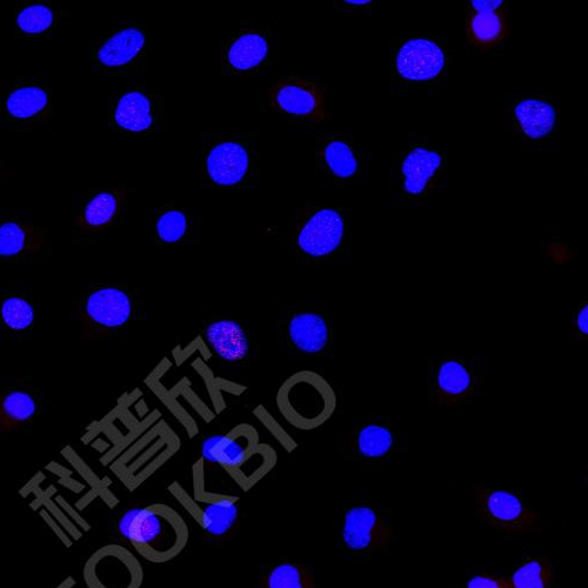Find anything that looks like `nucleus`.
<instances>
[{"mask_svg": "<svg viewBox=\"0 0 588 588\" xmlns=\"http://www.w3.org/2000/svg\"><path fill=\"white\" fill-rule=\"evenodd\" d=\"M118 532L140 557L153 564L176 559L190 538L184 518L165 504L126 511L118 521Z\"/></svg>", "mask_w": 588, "mask_h": 588, "instance_id": "nucleus-1", "label": "nucleus"}, {"mask_svg": "<svg viewBox=\"0 0 588 588\" xmlns=\"http://www.w3.org/2000/svg\"><path fill=\"white\" fill-rule=\"evenodd\" d=\"M277 407L286 422L300 431L324 425L337 407V397L327 380L314 371H298L277 392Z\"/></svg>", "mask_w": 588, "mask_h": 588, "instance_id": "nucleus-2", "label": "nucleus"}, {"mask_svg": "<svg viewBox=\"0 0 588 588\" xmlns=\"http://www.w3.org/2000/svg\"><path fill=\"white\" fill-rule=\"evenodd\" d=\"M203 476L204 460L200 459L193 467L195 489L192 496L178 483L170 485L169 491L197 521L206 539L224 541L236 533L240 524V499L206 491Z\"/></svg>", "mask_w": 588, "mask_h": 588, "instance_id": "nucleus-3", "label": "nucleus"}, {"mask_svg": "<svg viewBox=\"0 0 588 588\" xmlns=\"http://www.w3.org/2000/svg\"><path fill=\"white\" fill-rule=\"evenodd\" d=\"M88 588H140L144 570L138 558L123 545L109 544L91 554L84 565Z\"/></svg>", "mask_w": 588, "mask_h": 588, "instance_id": "nucleus-4", "label": "nucleus"}, {"mask_svg": "<svg viewBox=\"0 0 588 588\" xmlns=\"http://www.w3.org/2000/svg\"><path fill=\"white\" fill-rule=\"evenodd\" d=\"M473 500L479 517L494 529L512 534L533 533L538 530L539 513L525 506L510 492L477 489Z\"/></svg>", "mask_w": 588, "mask_h": 588, "instance_id": "nucleus-5", "label": "nucleus"}, {"mask_svg": "<svg viewBox=\"0 0 588 588\" xmlns=\"http://www.w3.org/2000/svg\"><path fill=\"white\" fill-rule=\"evenodd\" d=\"M133 303L128 292L115 286L100 287L85 300L80 320L88 338L103 337L130 322Z\"/></svg>", "mask_w": 588, "mask_h": 588, "instance_id": "nucleus-6", "label": "nucleus"}, {"mask_svg": "<svg viewBox=\"0 0 588 588\" xmlns=\"http://www.w3.org/2000/svg\"><path fill=\"white\" fill-rule=\"evenodd\" d=\"M478 386L471 367L457 358H445L434 366L431 390L434 404L440 410H451L464 404Z\"/></svg>", "mask_w": 588, "mask_h": 588, "instance_id": "nucleus-7", "label": "nucleus"}, {"mask_svg": "<svg viewBox=\"0 0 588 588\" xmlns=\"http://www.w3.org/2000/svg\"><path fill=\"white\" fill-rule=\"evenodd\" d=\"M345 223L340 213L330 209L314 212L300 227L296 243L305 256L322 259L336 252L343 243Z\"/></svg>", "mask_w": 588, "mask_h": 588, "instance_id": "nucleus-8", "label": "nucleus"}, {"mask_svg": "<svg viewBox=\"0 0 588 588\" xmlns=\"http://www.w3.org/2000/svg\"><path fill=\"white\" fill-rule=\"evenodd\" d=\"M258 446L257 431L249 424H242L223 436L206 439L202 446V459L223 467L231 476L249 460Z\"/></svg>", "mask_w": 588, "mask_h": 588, "instance_id": "nucleus-9", "label": "nucleus"}, {"mask_svg": "<svg viewBox=\"0 0 588 588\" xmlns=\"http://www.w3.org/2000/svg\"><path fill=\"white\" fill-rule=\"evenodd\" d=\"M343 540L356 552H385L390 549L392 530L370 507H353L345 514Z\"/></svg>", "mask_w": 588, "mask_h": 588, "instance_id": "nucleus-10", "label": "nucleus"}, {"mask_svg": "<svg viewBox=\"0 0 588 588\" xmlns=\"http://www.w3.org/2000/svg\"><path fill=\"white\" fill-rule=\"evenodd\" d=\"M273 108L286 115L322 120L324 118V97L316 84L297 77L279 80L270 91Z\"/></svg>", "mask_w": 588, "mask_h": 588, "instance_id": "nucleus-11", "label": "nucleus"}, {"mask_svg": "<svg viewBox=\"0 0 588 588\" xmlns=\"http://www.w3.org/2000/svg\"><path fill=\"white\" fill-rule=\"evenodd\" d=\"M251 158L244 144L223 140L213 145L205 159V171L210 182L223 187L243 182L250 171Z\"/></svg>", "mask_w": 588, "mask_h": 588, "instance_id": "nucleus-12", "label": "nucleus"}, {"mask_svg": "<svg viewBox=\"0 0 588 588\" xmlns=\"http://www.w3.org/2000/svg\"><path fill=\"white\" fill-rule=\"evenodd\" d=\"M445 66V55L436 43L414 39L403 45L397 58L399 75L412 82L436 78Z\"/></svg>", "mask_w": 588, "mask_h": 588, "instance_id": "nucleus-13", "label": "nucleus"}, {"mask_svg": "<svg viewBox=\"0 0 588 588\" xmlns=\"http://www.w3.org/2000/svg\"><path fill=\"white\" fill-rule=\"evenodd\" d=\"M287 339L294 350L306 356H318L331 342L329 319L316 311L293 313L287 322Z\"/></svg>", "mask_w": 588, "mask_h": 588, "instance_id": "nucleus-14", "label": "nucleus"}, {"mask_svg": "<svg viewBox=\"0 0 588 588\" xmlns=\"http://www.w3.org/2000/svg\"><path fill=\"white\" fill-rule=\"evenodd\" d=\"M269 55L270 42L264 33L245 30L225 45L223 64L227 70L243 75L259 69Z\"/></svg>", "mask_w": 588, "mask_h": 588, "instance_id": "nucleus-15", "label": "nucleus"}, {"mask_svg": "<svg viewBox=\"0 0 588 588\" xmlns=\"http://www.w3.org/2000/svg\"><path fill=\"white\" fill-rule=\"evenodd\" d=\"M146 36L137 26H128L113 33L97 50V62L110 70L128 68L145 53Z\"/></svg>", "mask_w": 588, "mask_h": 588, "instance_id": "nucleus-16", "label": "nucleus"}, {"mask_svg": "<svg viewBox=\"0 0 588 588\" xmlns=\"http://www.w3.org/2000/svg\"><path fill=\"white\" fill-rule=\"evenodd\" d=\"M126 198H128V193L124 187L99 192L79 212L75 220L76 226L85 233L108 230L116 222Z\"/></svg>", "mask_w": 588, "mask_h": 588, "instance_id": "nucleus-17", "label": "nucleus"}, {"mask_svg": "<svg viewBox=\"0 0 588 588\" xmlns=\"http://www.w3.org/2000/svg\"><path fill=\"white\" fill-rule=\"evenodd\" d=\"M205 339L217 356L226 363H240L249 356L250 340L242 324L222 319L206 327Z\"/></svg>", "mask_w": 588, "mask_h": 588, "instance_id": "nucleus-18", "label": "nucleus"}, {"mask_svg": "<svg viewBox=\"0 0 588 588\" xmlns=\"http://www.w3.org/2000/svg\"><path fill=\"white\" fill-rule=\"evenodd\" d=\"M48 242L44 230L36 225L24 222L0 225V258L18 259L37 255Z\"/></svg>", "mask_w": 588, "mask_h": 588, "instance_id": "nucleus-19", "label": "nucleus"}, {"mask_svg": "<svg viewBox=\"0 0 588 588\" xmlns=\"http://www.w3.org/2000/svg\"><path fill=\"white\" fill-rule=\"evenodd\" d=\"M113 119L122 130L131 133L147 132L156 122L155 105L143 91L126 92L118 100Z\"/></svg>", "mask_w": 588, "mask_h": 588, "instance_id": "nucleus-20", "label": "nucleus"}, {"mask_svg": "<svg viewBox=\"0 0 588 588\" xmlns=\"http://www.w3.org/2000/svg\"><path fill=\"white\" fill-rule=\"evenodd\" d=\"M6 112L20 122H38L49 118L52 113L51 100L40 86H22L12 91L5 103Z\"/></svg>", "mask_w": 588, "mask_h": 588, "instance_id": "nucleus-21", "label": "nucleus"}, {"mask_svg": "<svg viewBox=\"0 0 588 588\" xmlns=\"http://www.w3.org/2000/svg\"><path fill=\"white\" fill-rule=\"evenodd\" d=\"M514 115L518 119L521 130L532 139L549 136L556 126V110L543 100H523L514 109Z\"/></svg>", "mask_w": 588, "mask_h": 588, "instance_id": "nucleus-22", "label": "nucleus"}, {"mask_svg": "<svg viewBox=\"0 0 588 588\" xmlns=\"http://www.w3.org/2000/svg\"><path fill=\"white\" fill-rule=\"evenodd\" d=\"M441 165V157L437 152H432L423 147H417L409 153L403 163V175L405 177L404 189L410 195H419L436 175Z\"/></svg>", "mask_w": 588, "mask_h": 588, "instance_id": "nucleus-23", "label": "nucleus"}, {"mask_svg": "<svg viewBox=\"0 0 588 588\" xmlns=\"http://www.w3.org/2000/svg\"><path fill=\"white\" fill-rule=\"evenodd\" d=\"M396 443V436L389 426L378 423L365 424L354 434L353 449L359 457L374 460L389 456Z\"/></svg>", "mask_w": 588, "mask_h": 588, "instance_id": "nucleus-24", "label": "nucleus"}, {"mask_svg": "<svg viewBox=\"0 0 588 588\" xmlns=\"http://www.w3.org/2000/svg\"><path fill=\"white\" fill-rule=\"evenodd\" d=\"M37 405L29 393L15 391L0 398V432L17 431L35 416Z\"/></svg>", "mask_w": 588, "mask_h": 588, "instance_id": "nucleus-25", "label": "nucleus"}, {"mask_svg": "<svg viewBox=\"0 0 588 588\" xmlns=\"http://www.w3.org/2000/svg\"><path fill=\"white\" fill-rule=\"evenodd\" d=\"M316 578L309 566L283 563L273 566L259 580L258 588H316Z\"/></svg>", "mask_w": 588, "mask_h": 588, "instance_id": "nucleus-26", "label": "nucleus"}, {"mask_svg": "<svg viewBox=\"0 0 588 588\" xmlns=\"http://www.w3.org/2000/svg\"><path fill=\"white\" fill-rule=\"evenodd\" d=\"M276 461V452L269 445L259 444L256 452L231 477L243 490H250L275 467Z\"/></svg>", "mask_w": 588, "mask_h": 588, "instance_id": "nucleus-27", "label": "nucleus"}, {"mask_svg": "<svg viewBox=\"0 0 588 588\" xmlns=\"http://www.w3.org/2000/svg\"><path fill=\"white\" fill-rule=\"evenodd\" d=\"M59 18V12L50 5L37 3L19 10L16 25L25 35L37 36L49 31Z\"/></svg>", "mask_w": 588, "mask_h": 588, "instance_id": "nucleus-28", "label": "nucleus"}, {"mask_svg": "<svg viewBox=\"0 0 588 588\" xmlns=\"http://www.w3.org/2000/svg\"><path fill=\"white\" fill-rule=\"evenodd\" d=\"M553 578L550 560L538 557L526 561L509 581L512 588H550Z\"/></svg>", "mask_w": 588, "mask_h": 588, "instance_id": "nucleus-29", "label": "nucleus"}, {"mask_svg": "<svg viewBox=\"0 0 588 588\" xmlns=\"http://www.w3.org/2000/svg\"><path fill=\"white\" fill-rule=\"evenodd\" d=\"M325 164L334 176L349 179L358 171V160L349 145L340 140H331L323 150Z\"/></svg>", "mask_w": 588, "mask_h": 588, "instance_id": "nucleus-30", "label": "nucleus"}, {"mask_svg": "<svg viewBox=\"0 0 588 588\" xmlns=\"http://www.w3.org/2000/svg\"><path fill=\"white\" fill-rule=\"evenodd\" d=\"M189 229V220L183 211L177 209L166 210L157 219V237L163 243L176 244L183 240Z\"/></svg>", "mask_w": 588, "mask_h": 588, "instance_id": "nucleus-31", "label": "nucleus"}, {"mask_svg": "<svg viewBox=\"0 0 588 588\" xmlns=\"http://www.w3.org/2000/svg\"><path fill=\"white\" fill-rule=\"evenodd\" d=\"M3 322L13 331L28 330L35 320V311L29 302L20 297L4 300L2 305Z\"/></svg>", "mask_w": 588, "mask_h": 588, "instance_id": "nucleus-32", "label": "nucleus"}, {"mask_svg": "<svg viewBox=\"0 0 588 588\" xmlns=\"http://www.w3.org/2000/svg\"><path fill=\"white\" fill-rule=\"evenodd\" d=\"M471 35L479 44L497 42L503 36V20L496 12L478 13L471 20Z\"/></svg>", "mask_w": 588, "mask_h": 588, "instance_id": "nucleus-33", "label": "nucleus"}, {"mask_svg": "<svg viewBox=\"0 0 588 588\" xmlns=\"http://www.w3.org/2000/svg\"><path fill=\"white\" fill-rule=\"evenodd\" d=\"M256 416L260 419L267 429H269L272 434H275V437L282 443L287 451H293L296 449L297 444L290 438L289 434H287L282 427L273 420L270 416V413L266 411L265 407L259 406L258 409L255 411Z\"/></svg>", "mask_w": 588, "mask_h": 588, "instance_id": "nucleus-34", "label": "nucleus"}, {"mask_svg": "<svg viewBox=\"0 0 588 588\" xmlns=\"http://www.w3.org/2000/svg\"><path fill=\"white\" fill-rule=\"evenodd\" d=\"M573 334L581 344H586L588 337V305L581 304L573 319Z\"/></svg>", "mask_w": 588, "mask_h": 588, "instance_id": "nucleus-35", "label": "nucleus"}, {"mask_svg": "<svg viewBox=\"0 0 588 588\" xmlns=\"http://www.w3.org/2000/svg\"><path fill=\"white\" fill-rule=\"evenodd\" d=\"M465 588H512L510 581L503 578L479 576L469 581Z\"/></svg>", "mask_w": 588, "mask_h": 588, "instance_id": "nucleus-36", "label": "nucleus"}, {"mask_svg": "<svg viewBox=\"0 0 588 588\" xmlns=\"http://www.w3.org/2000/svg\"><path fill=\"white\" fill-rule=\"evenodd\" d=\"M472 4V8L474 10H477L478 13H487V12H494V10H497L500 8L501 5L504 4V2H499V0H494V2H490V0H486V2H483V0H480V2H478V0H473V2H471Z\"/></svg>", "mask_w": 588, "mask_h": 588, "instance_id": "nucleus-37", "label": "nucleus"}, {"mask_svg": "<svg viewBox=\"0 0 588 588\" xmlns=\"http://www.w3.org/2000/svg\"><path fill=\"white\" fill-rule=\"evenodd\" d=\"M347 5H354V6H364V5H370L371 2L369 0V2H367V0H365V2H344Z\"/></svg>", "mask_w": 588, "mask_h": 588, "instance_id": "nucleus-38", "label": "nucleus"}]
</instances>
